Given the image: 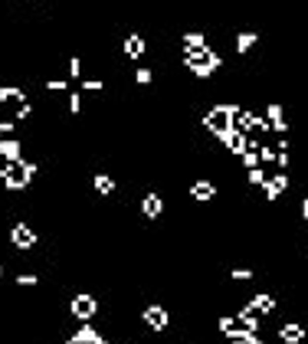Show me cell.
I'll use <instances>...</instances> for the list:
<instances>
[{
  "label": "cell",
  "mask_w": 308,
  "mask_h": 344,
  "mask_svg": "<svg viewBox=\"0 0 308 344\" xmlns=\"http://www.w3.org/2000/svg\"><path fill=\"white\" fill-rule=\"evenodd\" d=\"M144 318H148L151 325L158 328V331H161V328H167V312H164V308H161V305H151L148 312H144Z\"/></svg>",
  "instance_id": "4"
},
{
  "label": "cell",
  "mask_w": 308,
  "mask_h": 344,
  "mask_svg": "<svg viewBox=\"0 0 308 344\" xmlns=\"http://www.w3.org/2000/svg\"><path fill=\"white\" fill-rule=\"evenodd\" d=\"M253 312H256V315L276 312V298H272V295H256V298H253Z\"/></svg>",
  "instance_id": "5"
},
{
  "label": "cell",
  "mask_w": 308,
  "mask_h": 344,
  "mask_svg": "<svg viewBox=\"0 0 308 344\" xmlns=\"http://www.w3.org/2000/svg\"><path fill=\"white\" fill-rule=\"evenodd\" d=\"M13 243L23 246V249H30V246H36V236H33L30 226H17V230H13Z\"/></svg>",
  "instance_id": "3"
},
{
  "label": "cell",
  "mask_w": 308,
  "mask_h": 344,
  "mask_svg": "<svg viewBox=\"0 0 308 344\" xmlns=\"http://www.w3.org/2000/svg\"><path fill=\"white\" fill-rule=\"evenodd\" d=\"M279 338H282V341H289V344H298V341L305 338V331H302V325L289 321V325H282V328H279Z\"/></svg>",
  "instance_id": "2"
},
{
  "label": "cell",
  "mask_w": 308,
  "mask_h": 344,
  "mask_svg": "<svg viewBox=\"0 0 308 344\" xmlns=\"http://www.w3.org/2000/svg\"><path fill=\"white\" fill-rule=\"evenodd\" d=\"M95 187L105 190V194H111V190H115V184H111V177H108V174H99V177H95Z\"/></svg>",
  "instance_id": "9"
},
{
  "label": "cell",
  "mask_w": 308,
  "mask_h": 344,
  "mask_svg": "<svg viewBox=\"0 0 308 344\" xmlns=\"http://www.w3.org/2000/svg\"><path fill=\"white\" fill-rule=\"evenodd\" d=\"M233 279L236 282H249V279H253V272H249V269H233Z\"/></svg>",
  "instance_id": "10"
},
{
  "label": "cell",
  "mask_w": 308,
  "mask_h": 344,
  "mask_svg": "<svg viewBox=\"0 0 308 344\" xmlns=\"http://www.w3.org/2000/svg\"><path fill=\"white\" fill-rule=\"evenodd\" d=\"M141 50H144V43H141V36H131L128 43H125V53H131V56H141Z\"/></svg>",
  "instance_id": "8"
},
{
  "label": "cell",
  "mask_w": 308,
  "mask_h": 344,
  "mask_svg": "<svg viewBox=\"0 0 308 344\" xmlns=\"http://www.w3.org/2000/svg\"><path fill=\"white\" fill-rule=\"evenodd\" d=\"M256 39H259V33H240V36H236V50L240 53H249L256 46Z\"/></svg>",
  "instance_id": "6"
},
{
  "label": "cell",
  "mask_w": 308,
  "mask_h": 344,
  "mask_svg": "<svg viewBox=\"0 0 308 344\" xmlns=\"http://www.w3.org/2000/svg\"><path fill=\"white\" fill-rule=\"evenodd\" d=\"M190 194H194V200H213L216 197V184H210V181H194V187H190Z\"/></svg>",
  "instance_id": "1"
},
{
  "label": "cell",
  "mask_w": 308,
  "mask_h": 344,
  "mask_svg": "<svg viewBox=\"0 0 308 344\" xmlns=\"http://www.w3.org/2000/svg\"><path fill=\"white\" fill-rule=\"evenodd\" d=\"M144 213H148V217H158V213H161V197L158 194L144 197Z\"/></svg>",
  "instance_id": "7"
}]
</instances>
